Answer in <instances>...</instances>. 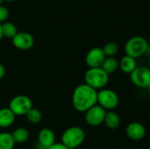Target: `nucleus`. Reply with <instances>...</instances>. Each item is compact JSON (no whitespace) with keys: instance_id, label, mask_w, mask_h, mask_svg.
Returning a JSON list of instances; mask_svg holds the SVG:
<instances>
[{"instance_id":"obj_1","label":"nucleus","mask_w":150,"mask_h":149,"mask_svg":"<svg viewBox=\"0 0 150 149\" xmlns=\"http://www.w3.org/2000/svg\"><path fill=\"white\" fill-rule=\"evenodd\" d=\"M98 104V90L86 83L76 87L72 94V105L76 111L85 112Z\"/></svg>"},{"instance_id":"obj_2","label":"nucleus","mask_w":150,"mask_h":149,"mask_svg":"<svg viewBox=\"0 0 150 149\" xmlns=\"http://www.w3.org/2000/svg\"><path fill=\"white\" fill-rule=\"evenodd\" d=\"M84 81L87 85L94 90H102L109 82V75L100 67L88 68L84 74Z\"/></svg>"},{"instance_id":"obj_3","label":"nucleus","mask_w":150,"mask_h":149,"mask_svg":"<svg viewBox=\"0 0 150 149\" xmlns=\"http://www.w3.org/2000/svg\"><path fill=\"white\" fill-rule=\"evenodd\" d=\"M85 133L80 126H70L62 134V143L69 149H75L83 144Z\"/></svg>"},{"instance_id":"obj_4","label":"nucleus","mask_w":150,"mask_h":149,"mask_svg":"<svg viewBox=\"0 0 150 149\" xmlns=\"http://www.w3.org/2000/svg\"><path fill=\"white\" fill-rule=\"evenodd\" d=\"M149 44L147 40L142 36H134L125 44V53L134 59L142 56L148 50Z\"/></svg>"},{"instance_id":"obj_5","label":"nucleus","mask_w":150,"mask_h":149,"mask_svg":"<svg viewBox=\"0 0 150 149\" xmlns=\"http://www.w3.org/2000/svg\"><path fill=\"white\" fill-rule=\"evenodd\" d=\"M120 98L118 94L110 89H102L98 91V105L105 111H113L118 107Z\"/></svg>"},{"instance_id":"obj_6","label":"nucleus","mask_w":150,"mask_h":149,"mask_svg":"<svg viewBox=\"0 0 150 149\" xmlns=\"http://www.w3.org/2000/svg\"><path fill=\"white\" fill-rule=\"evenodd\" d=\"M33 108L31 98L25 95H18L11 98L9 103V109L15 116H25Z\"/></svg>"},{"instance_id":"obj_7","label":"nucleus","mask_w":150,"mask_h":149,"mask_svg":"<svg viewBox=\"0 0 150 149\" xmlns=\"http://www.w3.org/2000/svg\"><path fill=\"white\" fill-rule=\"evenodd\" d=\"M105 114L106 111L97 104L84 112V119L89 126L95 127L104 124Z\"/></svg>"},{"instance_id":"obj_8","label":"nucleus","mask_w":150,"mask_h":149,"mask_svg":"<svg viewBox=\"0 0 150 149\" xmlns=\"http://www.w3.org/2000/svg\"><path fill=\"white\" fill-rule=\"evenodd\" d=\"M130 79L136 87L148 88L150 83V68L148 67H137L130 74Z\"/></svg>"},{"instance_id":"obj_9","label":"nucleus","mask_w":150,"mask_h":149,"mask_svg":"<svg viewBox=\"0 0 150 149\" xmlns=\"http://www.w3.org/2000/svg\"><path fill=\"white\" fill-rule=\"evenodd\" d=\"M105 55L101 47H93L88 51L85 56V62L89 68H100L105 59Z\"/></svg>"},{"instance_id":"obj_10","label":"nucleus","mask_w":150,"mask_h":149,"mask_svg":"<svg viewBox=\"0 0 150 149\" xmlns=\"http://www.w3.org/2000/svg\"><path fill=\"white\" fill-rule=\"evenodd\" d=\"M34 43V39L33 35L26 32H18V33L12 38L13 46L20 50L30 49Z\"/></svg>"},{"instance_id":"obj_11","label":"nucleus","mask_w":150,"mask_h":149,"mask_svg":"<svg viewBox=\"0 0 150 149\" xmlns=\"http://www.w3.org/2000/svg\"><path fill=\"white\" fill-rule=\"evenodd\" d=\"M126 134L132 141H141L146 135V127L140 122H131L127 126Z\"/></svg>"},{"instance_id":"obj_12","label":"nucleus","mask_w":150,"mask_h":149,"mask_svg":"<svg viewBox=\"0 0 150 149\" xmlns=\"http://www.w3.org/2000/svg\"><path fill=\"white\" fill-rule=\"evenodd\" d=\"M38 141L43 148H49L55 143V135L49 128H42L38 133Z\"/></svg>"},{"instance_id":"obj_13","label":"nucleus","mask_w":150,"mask_h":149,"mask_svg":"<svg viewBox=\"0 0 150 149\" xmlns=\"http://www.w3.org/2000/svg\"><path fill=\"white\" fill-rule=\"evenodd\" d=\"M137 68L136 59H134L128 55L123 56L119 61V68L125 74L130 75Z\"/></svg>"},{"instance_id":"obj_14","label":"nucleus","mask_w":150,"mask_h":149,"mask_svg":"<svg viewBox=\"0 0 150 149\" xmlns=\"http://www.w3.org/2000/svg\"><path fill=\"white\" fill-rule=\"evenodd\" d=\"M16 116L9 109V107H4L0 109V127H10L15 121Z\"/></svg>"},{"instance_id":"obj_15","label":"nucleus","mask_w":150,"mask_h":149,"mask_svg":"<svg viewBox=\"0 0 150 149\" xmlns=\"http://www.w3.org/2000/svg\"><path fill=\"white\" fill-rule=\"evenodd\" d=\"M104 124L108 129L115 130L120 125V118L113 111H108V112H106Z\"/></svg>"},{"instance_id":"obj_16","label":"nucleus","mask_w":150,"mask_h":149,"mask_svg":"<svg viewBox=\"0 0 150 149\" xmlns=\"http://www.w3.org/2000/svg\"><path fill=\"white\" fill-rule=\"evenodd\" d=\"M15 144H23L29 139V132L24 127H18L11 133Z\"/></svg>"},{"instance_id":"obj_17","label":"nucleus","mask_w":150,"mask_h":149,"mask_svg":"<svg viewBox=\"0 0 150 149\" xmlns=\"http://www.w3.org/2000/svg\"><path fill=\"white\" fill-rule=\"evenodd\" d=\"M101 68L110 76L117 71L119 68V61L114 57H106L101 66Z\"/></svg>"},{"instance_id":"obj_18","label":"nucleus","mask_w":150,"mask_h":149,"mask_svg":"<svg viewBox=\"0 0 150 149\" xmlns=\"http://www.w3.org/2000/svg\"><path fill=\"white\" fill-rule=\"evenodd\" d=\"M15 142L11 137V133L7 132L0 133V149H13Z\"/></svg>"},{"instance_id":"obj_19","label":"nucleus","mask_w":150,"mask_h":149,"mask_svg":"<svg viewBox=\"0 0 150 149\" xmlns=\"http://www.w3.org/2000/svg\"><path fill=\"white\" fill-rule=\"evenodd\" d=\"M2 32L4 37H7L12 40V38L18 33L17 27L11 22H5L2 24Z\"/></svg>"},{"instance_id":"obj_20","label":"nucleus","mask_w":150,"mask_h":149,"mask_svg":"<svg viewBox=\"0 0 150 149\" xmlns=\"http://www.w3.org/2000/svg\"><path fill=\"white\" fill-rule=\"evenodd\" d=\"M27 120L32 124H39L42 119V113L37 108H32L25 115Z\"/></svg>"},{"instance_id":"obj_21","label":"nucleus","mask_w":150,"mask_h":149,"mask_svg":"<svg viewBox=\"0 0 150 149\" xmlns=\"http://www.w3.org/2000/svg\"><path fill=\"white\" fill-rule=\"evenodd\" d=\"M105 57H113L119 52V46L115 42H108L102 48Z\"/></svg>"},{"instance_id":"obj_22","label":"nucleus","mask_w":150,"mask_h":149,"mask_svg":"<svg viewBox=\"0 0 150 149\" xmlns=\"http://www.w3.org/2000/svg\"><path fill=\"white\" fill-rule=\"evenodd\" d=\"M9 16V11L6 7L0 5V24L4 21H5V19L8 18Z\"/></svg>"},{"instance_id":"obj_23","label":"nucleus","mask_w":150,"mask_h":149,"mask_svg":"<svg viewBox=\"0 0 150 149\" xmlns=\"http://www.w3.org/2000/svg\"><path fill=\"white\" fill-rule=\"evenodd\" d=\"M47 149H69L66 146H64L62 142L60 143H54L53 146H51L49 148Z\"/></svg>"},{"instance_id":"obj_24","label":"nucleus","mask_w":150,"mask_h":149,"mask_svg":"<svg viewBox=\"0 0 150 149\" xmlns=\"http://www.w3.org/2000/svg\"><path fill=\"white\" fill-rule=\"evenodd\" d=\"M5 68H4V66L2 64V63H0V80L1 79H3L4 77V76H5Z\"/></svg>"},{"instance_id":"obj_25","label":"nucleus","mask_w":150,"mask_h":149,"mask_svg":"<svg viewBox=\"0 0 150 149\" xmlns=\"http://www.w3.org/2000/svg\"><path fill=\"white\" fill-rule=\"evenodd\" d=\"M3 37L4 36H3V32H2V24H0V40H2Z\"/></svg>"},{"instance_id":"obj_26","label":"nucleus","mask_w":150,"mask_h":149,"mask_svg":"<svg viewBox=\"0 0 150 149\" xmlns=\"http://www.w3.org/2000/svg\"><path fill=\"white\" fill-rule=\"evenodd\" d=\"M148 90H149V93H150V83L149 84V86H148V88H147Z\"/></svg>"},{"instance_id":"obj_27","label":"nucleus","mask_w":150,"mask_h":149,"mask_svg":"<svg viewBox=\"0 0 150 149\" xmlns=\"http://www.w3.org/2000/svg\"><path fill=\"white\" fill-rule=\"evenodd\" d=\"M6 1H9V2H12V1H15V0H6Z\"/></svg>"},{"instance_id":"obj_28","label":"nucleus","mask_w":150,"mask_h":149,"mask_svg":"<svg viewBox=\"0 0 150 149\" xmlns=\"http://www.w3.org/2000/svg\"><path fill=\"white\" fill-rule=\"evenodd\" d=\"M2 1H3V0H0V5H1V3H2Z\"/></svg>"},{"instance_id":"obj_29","label":"nucleus","mask_w":150,"mask_h":149,"mask_svg":"<svg viewBox=\"0 0 150 149\" xmlns=\"http://www.w3.org/2000/svg\"><path fill=\"white\" fill-rule=\"evenodd\" d=\"M149 68H150V55H149Z\"/></svg>"}]
</instances>
